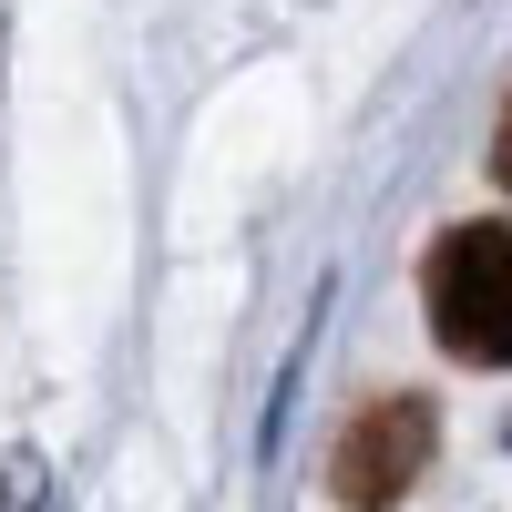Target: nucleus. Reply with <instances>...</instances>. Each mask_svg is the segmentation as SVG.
I'll list each match as a JSON object with an SVG mask.
<instances>
[{"label": "nucleus", "instance_id": "obj_2", "mask_svg": "<svg viewBox=\"0 0 512 512\" xmlns=\"http://www.w3.org/2000/svg\"><path fill=\"white\" fill-rule=\"evenodd\" d=\"M431 441H441V420H431L420 390L359 400V420H349L338 451H328V502H338V512H390L420 472H431Z\"/></svg>", "mask_w": 512, "mask_h": 512}, {"label": "nucleus", "instance_id": "obj_3", "mask_svg": "<svg viewBox=\"0 0 512 512\" xmlns=\"http://www.w3.org/2000/svg\"><path fill=\"white\" fill-rule=\"evenodd\" d=\"M492 164H502V175H512V113H502V144H492Z\"/></svg>", "mask_w": 512, "mask_h": 512}, {"label": "nucleus", "instance_id": "obj_1", "mask_svg": "<svg viewBox=\"0 0 512 512\" xmlns=\"http://www.w3.org/2000/svg\"><path fill=\"white\" fill-rule=\"evenodd\" d=\"M431 338L472 369H512V226H451L420 267Z\"/></svg>", "mask_w": 512, "mask_h": 512}]
</instances>
